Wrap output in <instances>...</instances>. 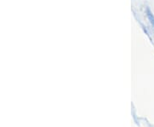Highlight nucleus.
<instances>
[{
	"label": "nucleus",
	"instance_id": "obj_1",
	"mask_svg": "<svg viewBox=\"0 0 154 127\" xmlns=\"http://www.w3.org/2000/svg\"><path fill=\"white\" fill-rule=\"evenodd\" d=\"M147 16H148L149 20H150V22L152 23V27L154 28V16L151 13V11L147 10Z\"/></svg>",
	"mask_w": 154,
	"mask_h": 127
}]
</instances>
